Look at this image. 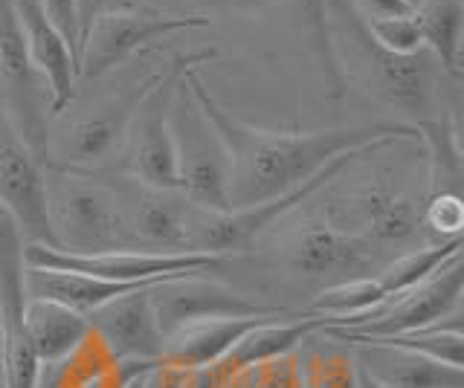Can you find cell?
<instances>
[{
    "instance_id": "6da1fadb",
    "label": "cell",
    "mask_w": 464,
    "mask_h": 388,
    "mask_svg": "<svg viewBox=\"0 0 464 388\" xmlns=\"http://www.w3.org/2000/svg\"><path fill=\"white\" fill-rule=\"evenodd\" d=\"M200 110L215 125L229 156V209H250L294 192L340 154L418 142L415 125H360L331 131H267L246 125L209 93L200 67L186 70Z\"/></svg>"
},
{
    "instance_id": "7a4b0ae2",
    "label": "cell",
    "mask_w": 464,
    "mask_h": 388,
    "mask_svg": "<svg viewBox=\"0 0 464 388\" xmlns=\"http://www.w3.org/2000/svg\"><path fill=\"white\" fill-rule=\"evenodd\" d=\"M47 218L55 250L64 252H137L128 238L111 183L105 175H84L44 166Z\"/></svg>"
},
{
    "instance_id": "3957f363",
    "label": "cell",
    "mask_w": 464,
    "mask_h": 388,
    "mask_svg": "<svg viewBox=\"0 0 464 388\" xmlns=\"http://www.w3.org/2000/svg\"><path fill=\"white\" fill-rule=\"evenodd\" d=\"M212 55V50L183 55L151 84V90L142 96L134 117H130L125 146L120 151V175L154 185V189H180L178 154H174L171 137V102L186 70L200 67V62H209Z\"/></svg>"
},
{
    "instance_id": "277c9868",
    "label": "cell",
    "mask_w": 464,
    "mask_h": 388,
    "mask_svg": "<svg viewBox=\"0 0 464 388\" xmlns=\"http://www.w3.org/2000/svg\"><path fill=\"white\" fill-rule=\"evenodd\" d=\"M171 137L183 197L198 209L229 212V156L224 139L186 84V73L171 102Z\"/></svg>"
},
{
    "instance_id": "5b68a950",
    "label": "cell",
    "mask_w": 464,
    "mask_h": 388,
    "mask_svg": "<svg viewBox=\"0 0 464 388\" xmlns=\"http://www.w3.org/2000/svg\"><path fill=\"white\" fill-rule=\"evenodd\" d=\"M386 148V146H383ZM377 148H362V151H348L340 154L337 160H331L319 175L296 185L294 192L282 197H273L267 203H258L250 209H229V212H207L198 209L192 214V229H188V247L198 255H218V258H236L241 255L250 243H256L258 235H265L273 223H279L285 214H290L296 206H302L311 194L325 189L331 180H337L345 168H352L357 160Z\"/></svg>"
},
{
    "instance_id": "8992f818",
    "label": "cell",
    "mask_w": 464,
    "mask_h": 388,
    "mask_svg": "<svg viewBox=\"0 0 464 388\" xmlns=\"http://www.w3.org/2000/svg\"><path fill=\"white\" fill-rule=\"evenodd\" d=\"M163 76V70L140 79L122 93H116L105 102H99L76 119H67L62 131L47 139V154L41 166L84 171V175H102L108 163L120 156L125 146V134L130 117H134L142 96L151 90V84Z\"/></svg>"
},
{
    "instance_id": "52a82bcc",
    "label": "cell",
    "mask_w": 464,
    "mask_h": 388,
    "mask_svg": "<svg viewBox=\"0 0 464 388\" xmlns=\"http://www.w3.org/2000/svg\"><path fill=\"white\" fill-rule=\"evenodd\" d=\"M0 110L24 146L44 163L50 139V90L26 52L12 0H0Z\"/></svg>"
},
{
    "instance_id": "ba28073f",
    "label": "cell",
    "mask_w": 464,
    "mask_h": 388,
    "mask_svg": "<svg viewBox=\"0 0 464 388\" xmlns=\"http://www.w3.org/2000/svg\"><path fill=\"white\" fill-rule=\"evenodd\" d=\"M207 26H212V18L186 15V12H163L149 6H125L108 12L91 26V33L82 41L79 76L99 79L125 64L130 55L149 50L154 41L186 30H207Z\"/></svg>"
},
{
    "instance_id": "9c48e42d",
    "label": "cell",
    "mask_w": 464,
    "mask_h": 388,
    "mask_svg": "<svg viewBox=\"0 0 464 388\" xmlns=\"http://www.w3.org/2000/svg\"><path fill=\"white\" fill-rule=\"evenodd\" d=\"M427 197L395 189L389 183H366L334 192L325 200L323 221L340 232L374 243H410L424 235Z\"/></svg>"
},
{
    "instance_id": "30bf717a",
    "label": "cell",
    "mask_w": 464,
    "mask_h": 388,
    "mask_svg": "<svg viewBox=\"0 0 464 388\" xmlns=\"http://www.w3.org/2000/svg\"><path fill=\"white\" fill-rule=\"evenodd\" d=\"M352 12V6H348ZM354 24V41H357V59H360V73L362 84L372 96L381 102L401 108L406 113L420 119H432L430 110L439 93V76L444 70L432 59L430 50H418L410 55L389 52L369 35L366 24H362L352 12Z\"/></svg>"
},
{
    "instance_id": "8fae6325",
    "label": "cell",
    "mask_w": 464,
    "mask_h": 388,
    "mask_svg": "<svg viewBox=\"0 0 464 388\" xmlns=\"http://www.w3.org/2000/svg\"><path fill=\"white\" fill-rule=\"evenodd\" d=\"M102 175L108 177L116 200H120L128 238L137 252L192 255L188 229H192L195 206L183 197L180 189H154V185H145L125 175H120V180L108 171Z\"/></svg>"
},
{
    "instance_id": "7c38bea8",
    "label": "cell",
    "mask_w": 464,
    "mask_h": 388,
    "mask_svg": "<svg viewBox=\"0 0 464 388\" xmlns=\"http://www.w3.org/2000/svg\"><path fill=\"white\" fill-rule=\"evenodd\" d=\"M227 258L218 255H157V252H64L26 243V264L41 270L79 272V276L105 279V281H169L183 276L218 270Z\"/></svg>"
},
{
    "instance_id": "4fadbf2b",
    "label": "cell",
    "mask_w": 464,
    "mask_h": 388,
    "mask_svg": "<svg viewBox=\"0 0 464 388\" xmlns=\"http://www.w3.org/2000/svg\"><path fill=\"white\" fill-rule=\"evenodd\" d=\"M461 293H464V261L461 255L450 258L444 267H439L430 279L415 284L386 305L372 310L362 319L345 327H328L348 336H398L412 334V330L430 327L453 319L461 313Z\"/></svg>"
},
{
    "instance_id": "5bb4252c",
    "label": "cell",
    "mask_w": 464,
    "mask_h": 388,
    "mask_svg": "<svg viewBox=\"0 0 464 388\" xmlns=\"http://www.w3.org/2000/svg\"><path fill=\"white\" fill-rule=\"evenodd\" d=\"M151 305L157 313V325L163 336L195 322L209 319H258V316H290V310L276 305H261V301L244 296L241 290L215 279L183 276L171 281H160L151 287Z\"/></svg>"
},
{
    "instance_id": "9a60e30c",
    "label": "cell",
    "mask_w": 464,
    "mask_h": 388,
    "mask_svg": "<svg viewBox=\"0 0 464 388\" xmlns=\"http://www.w3.org/2000/svg\"><path fill=\"white\" fill-rule=\"evenodd\" d=\"M285 261L296 276L325 281V287L366 279L374 270H381L369 241L340 232L325 221L302 223L285 243Z\"/></svg>"
},
{
    "instance_id": "2e32d148",
    "label": "cell",
    "mask_w": 464,
    "mask_h": 388,
    "mask_svg": "<svg viewBox=\"0 0 464 388\" xmlns=\"http://www.w3.org/2000/svg\"><path fill=\"white\" fill-rule=\"evenodd\" d=\"M0 203L14 214L29 243L55 250L47 194H44V166L12 131L4 113H0Z\"/></svg>"
},
{
    "instance_id": "e0dca14e",
    "label": "cell",
    "mask_w": 464,
    "mask_h": 388,
    "mask_svg": "<svg viewBox=\"0 0 464 388\" xmlns=\"http://www.w3.org/2000/svg\"><path fill=\"white\" fill-rule=\"evenodd\" d=\"M325 334L352 345L357 374L377 388H464V371L415 354L401 345L372 336H348L323 327Z\"/></svg>"
},
{
    "instance_id": "ac0fdd59",
    "label": "cell",
    "mask_w": 464,
    "mask_h": 388,
    "mask_svg": "<svg viewBox=\"0 0 464 388\" xmlns=\"http://www.w3.org/2000/svg\"><path fill=\"white\" fill-rule=\"evenodd\" d=\"M87 322L102 345L122 363H160L163 359L166 336L157 325L151 287L105 301L93 313H87Z\"/></svg>"
},
{
    "instance_id": "d6986e66",
    "label": "cell",
    "mask_w": 464,
    "mask_h": 388,
    "mask_svg": "<svg viewBox=\"0 0 464 388\" xmlns=\"http://www.w3.org/2000/svg\"><path fill=\"white\" fill-rule=\"evenodd\" d=\"M14 15L21 21L29 62L44 76L50 90V117H64L76 99L79 62L64 35L55 30L44 12L41 0H12Z\"/></svg>"
},
{
    "instance_id": "ffe728a7",
    "label": "cell",
    "mask_w": 464,
    "mask_h": 388,
    "mask_svg": "<svg viewBox=\"0 0 464 388\" xmlns=\"http://www.w3.org/2000/svg\"><path fill=\"white\" fill-rule=\"evenodd\" d=\"M282 319V316H258V319H209L195 322L166 336V348L160 363L183 371L215 365L218 359L227 356L236 345L250 334L253 327Z\"/></svg>"
},
{
    "instance_id": "44dd1931",
    "label": "cell",
    "mask_w": 464,
    "mask_h": 388,
    "mask_svg": "<svg viewBox=\"0 0 464 388\" xmlns=\"http://www.w3.org/2000/svg\"><path fill=\"white\" fill-rule=\"evenodd\" d=\"M154 284L160 281H105V279L79 276V272L26 267V298L55 301V305H64L82 316L93 313L111 298H120L125 293H134Z\"/></svg>"
},
{
    "instance_id": "7402d4cb",
    "label": "cell",
    "mask_w": 464,
    "mask_h": 388,
    "mask_svg": "<svg viewBox=\"0 0 464 388\" xmlns=\"http://www.w3.org/2000/svg\"><path fill=\"white\" fill-rule=\"evenodd\" d=\"M91 334L87 316L44 298H26L24 336L41 365H55L67 359Z\"/></svg>"
},
{
    "instance_id": "603a6c76",
    "label": "cell",
    "mask_w": 464,
    "mask_h": 388,
    "mask_svg": "<svg viewBox=\"0 0 464 388\" xmlns=\"http://www.w3.org/2000/svg\"><path fill=\"white\" fill-rule=\"evenodd\" d=\"M26 235L14 214L0 203V319L4 336L24 334L26 310Z\"/></svg>"
},
{
    "instance_id": "cb8c5ba5",
    "label": "cell",
    "mask_w": 464,
    "mask_h": 388,
    "mask_svg": "<svg viewBox=\"0 0 464 388\" xmlns=\"http://www.w3.org/2000/svg\"><path fill=\"white\" fill-rule=\"evenodd\" d=\"M424 50L447 76L461 73V38H464V0H420L415 9Z\"/></svg>"
},
{
    "instance_id": "d4e9b609",
    "label": "cell",
    "mask_w": 464,
    "mask_h": 388,
    "mask_svg": "<svg viewBox=\"0 0 464 388\" xmlns=\"http://www.w3.org/2000/svg\"><path fill=\"white\" fill-rule=\"evenodd\" d=\"M304 388H360L352 345L316 330L299 345Z\"/></svg>"
},
{
    "instance_id": "484cf974",
    "label": "cell",
    "mask_w": 464,
    "mask_h": 388,
    "mask_svg": "<svg viewBox=\"0 0 464 388\" xmlns=\"http://www.w3.org/2000/svg\"><path fill=\"white\" fill-rule=\"evenodd\" d=\"M296 4H299L302 15H304V26H308V33H311V41L316 47L319 62H323L325 79L331 84V93L343 96L345 93V73H343L337 47H334L331 26H328V0H296Z\"/></svg>"
},
{
    "instance_id": "4316f807",
    "label": "cell",
    "mask_w": 464,
    "mask_h": 388,
    "mask_svg": "<svg viewBox=\"0 0 464 388\" xmlns=\"http://www.w3.org/2000/svg\"><path fill=\"white\" fill-rule=\"evenodd\" d=\"M221 388H304L299 351L246 365L232 374Z\"/></svg>"
},
{
    "instance_id": "83f0119b",
    "label": "cell",
    "mask_w": 464,
    "mask_h": 388,
    "mask_svg": "<svg viewBox=\"0 0 464 388\" xmlns=\"http://www.w3.org/2000/svg\"><path fill=\"white\" fill-rule=\"evenodd\" d=\"M464 203L459 194H432L424 206V232L435 235V243L461 238Z\"/></svg>"
},
{
    "instance_id": "f1b7e54d",
    "label": "cell",
    "mask_w": 464,
    "mask_h": 388,
    "mask_svg": "<svg viewBox=\"0 0 464 388\" xmlns=\"http://www.w3.org/2000/svg\"><path fill=\"white\" fill-rule=\"evenodd\" d=\"M369 35L389 52H401V55H410L424 50V38H420V26L415 21V12L412 15H403V18H386V21H374L366 24Z\"/></svg>"
},
{
    "instance_id": "f546056e",
    "label": "cell",
    "mask_w": 464,
    "mask_h": 388,
    "mask_svg": "<svg viewBox=\"0 0 464 388\" xmlns=\"http://www.w3.org/2000/svg\"><path fill=\"white\" fill-rule=\"evenodd\" d=\"M44 12L53 21V26L64 35V41L70 44L72 55L79 62V0H41Z\"/></svg>"
},
{
    "instance_id": "4dcf8cb0",
    "label": "cell",
    "mask_w": 464,
    "mask_h": 388,
    "mask_svg": "<svg viewBox=\"0 0 464 388\" xmlns=\"http://www.w3.org/2000/svg\"><path fill=\"white\" fill-rule=\"evenodd\" d=\"M348 6H352V12L362 24L412 15V9L406 6L403 0H348Z\"/></svg>"
},
{
    "instance_id": "1f68e13d",
    "label": "cell",
    "mask_w": 464,
    "mask_h": 388,
    "mask_svg": "<svg viewBox=\"0 0 464 388\" xmlns=\"http://www.w3.org/2000/svg\"><path fill=\"white\" fill-rule=\"evenodd\" d=\"M125 6H134V0H79V50H82L84 35L91 33V26L102 15H108V12H116V9H125Z\"/></svg>"
},
{
    "instance_id": "d6a6232c",
    "label": "cell",
    "mask_w": 464,
    "mask_h": 388,
    "mask_svg": "<svg viewBox=\"0 0 464 388\" xmlns=\"http://www.w3.org/2000/svg\"><path fill=\"white\" fill-rule=\"evenodd\" d=\"M183 380H186L183 368H171V365L157 363L149 374H145L142 388H183Z\"/></svg>"
},
{
    "instance_id": "836d02e7",
    "label": "cell",
    "mask_w": 464,
    "mask_h": 388,
    "mask_svg": "<svg viewBox=\"0 0 464 388\" xmlns=\"http://www.w3.org/2000/svg\"><path fill=\"white\" fill-rule=\"evenodd\" d=\"M403 4H406V6H410V9L415 12V9L420 6V0H403Z\"/></svg>"
},
{
    "instance_id": "e575fe53",
    "label": "cell",
    "mask_w": 464,
    "mask_h": 388,
    "mask_svg": "<svg viewBox=\"0 0 464 388\" xmlns=\"http://www.w3.org/2000/svg\"><path fill=\"white\" fill-rule=\"evenodd\" d=\"M357 377H360V374H357ZM360 388H377V385H372L369 380H362V377H360Z\"/></svg>"
},
{
    "instance_id": "d590c367",
    "label": "cell",
    "mask_w": 464,
    "mask_h": 388,
    "mask_svg": "<svg viewBox=\"0 0 464 388\" xmlns=\"http://www.w3.org/2000/svg\"><path fill=\"white\" fill-rule=\"evenodd\" d=\"M0 351H4V319H0Z\"/></svg>"
}]
</instances>
